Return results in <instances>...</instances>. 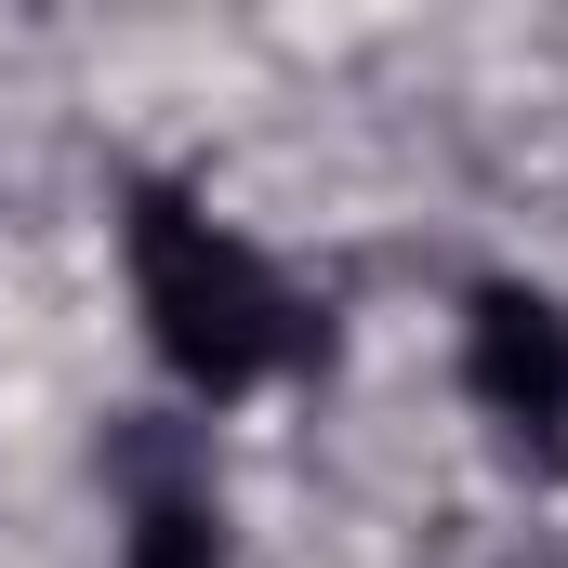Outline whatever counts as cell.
<instances>
[{
    "label": "cell",
    "mask_w": 568,
    "mask_h": 568,
    "mask_svg": "<svg viewBox=\"0 0 568 568\" xmlns=\"http://www.w3.org/2000/svg\"><path fill=\"white\" fill-rule=\"evenodd\" d=\"M120 252H133L145 344H159V371H172L185 397H252V384H278L291 357H304L291 278L239 239V225H212L185 185H133Z\"/></svg>",
    "instance_id": "obj_1"
},
{
    "label": "cell",
    "mask_w": 568,
    "mask_h": 568,
    "mask_svg": "<svg viewBox=\"0 0 568 568\" xmlns=\"http://www.w3.org/2000/svg\"><path fill=\"white\" fill-rule=\"evenodd\" d=\"M463 397L503 424L516 463H568V304L529 278H489L463 317Z\"/></svg>",
    "instance_id": "obj_2"
},
{
    "label": "cell",
    "mask_w": 568,
    "mask_h": 568,
    "mask_svg": "<svg viewBox=\"0 0 568 568\" xmlns=\"http://www.w3.org/2000/svg\"><path fill=\"white\" fill-rule=\"evenodd\" d=\"M120 568H225V503L212 489H133Z\"/></svg>",
    "instance_id": "obj_3"
}]
</instances>
